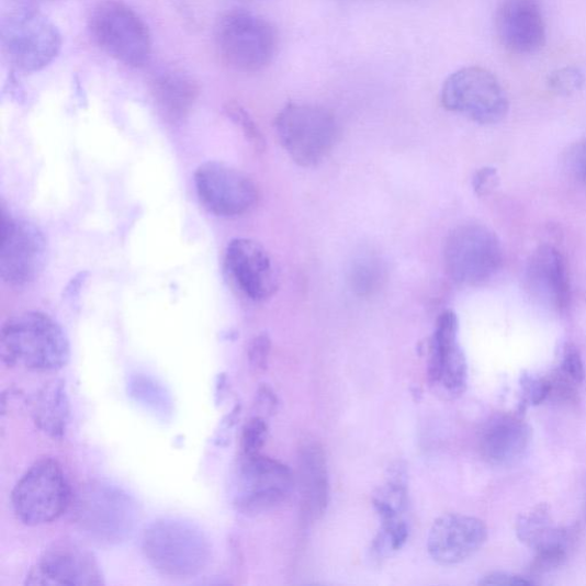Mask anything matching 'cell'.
<instances>
[{
    "instance_id": "obj_1",
    "label": "cell",
    "mask_w": 586,
    "mask_h": 586,
    "mask_svg": "<svg viewBox=\"0 0 586 586\" xmlns=\"http://www.w3.org/2000/svg\"><path fill=\"white\" fill-rule=\"evenodd\" d=\"M0 357L9 367L56 371L67 365L70 343L61 326L41 312H24L8 319L0 334Z\"/></svg>"
},
{
    "instance_id": "obj_2",
    "label": "cell",
    "mask_w": 586,
    "mask_h": 586,
    "mask_svg": "<svg viewBox=\"0 0 586 586\" xmlns=\"http://www.w3.org/2000/svg\"><path fill=\"white\" fill-rule=\"evenodd\" d=\"M143 552L149 565L172 578H192L211 562V544L192 522L166 518L150 523L143 536Z\"/></svg>"
},
{
    "instance_id": "obj_3",
    "label": "cell",
    "mask_w": 586,
    "mask_h": 586,
    "mask_svg": "<svg viewBox=\"0 0 586 586\" xmlns=\"http://www.w3.org/2000/svg\"><path fill=\"white\" fill-rule=\"evenodd\" d=\"M70 508L76 525L89 538L110 545L129 539L142 515L135 498L109 483H92L79 489Z\"/></svg>"
},
{
    "instance_id": "obj_4",
    "label": "cell",
    "mask_w": 586,
    "mask_h": 586,
    "mask_svg": "<svg viewBox=\"0 0 586 586\" xmlns=\"http://www.w3.org/2000/svg\"><path fill=\"white\" fill-rule=\"evenodd\" d=\"M274 127L283 149L304 168L323 164L339 137L335 115L325 106L311 103H288L278 114Z\"/></svg>"
},
{
    "instance_id": "obj_5",
    "label": "cell",
    "mask_w": 586,
    "mask_h": 586,
    "mask_svg": "<svg viewBox=\"0 0 586 586\" xmlns=\"http://www.w3.org/2000/svg\"><path fill=\"white\" fill-rule=\"evenodd\" d=\"M215 42L222 61L230 69L252 74L269 67L278 52L274 25L246 10H234L222 16Z\"/></svg>"
},
{
    "instance_id": "obj_6",
    "label": "cell",
    "mask_w": 586,
    "mask_h": 586,
    "mask_svg": "<svg viewBox=\"0 0 586 586\" xmlns=\"http://www.w3.org/2000/svg\"><path fill=\"white\" fill-rule=\"evenodd\" d=\"M72 493L63 466L44 459L26 471L12 492V508L26 526H42L59 519L69 508Z\"/></svg>"
},
{
    "instance_id": "obj_7",
    "label": "cell",
    "mask_w": 586,
    "mask_h": 586,
    "mask_svg": "<svg viewBox=\"0 0 586 586\" xmlns=\"http://www.w3.org/2000/svg\"><path fill=\"white\" fill-rule=\"evenodd\" d=\"M93 41L106 55L132 68L144 67L151 56L148 26L131 8L117 0L99 4L90 16Z\"/></svg>"
},
{
    "instance_id": "obj_8",
    "label": "cell",
    "mask_w": 586,
    "mask_h": 586,
    "mask_svg": "<svg viewBox=\"0 0 586 586\" xmlns=\"http://www.w3.org/2000/svg\"><path fill=\"white\" fill-rule=\"evenodd\" d=\"M0 40L10 63L19 70L32 74L46 68L63 47L57 26L34 10H20L4 19Z\"/></svg>"
},
{
    "instance_id": "obj_9",
    "label": "cell",
    "mask_w": 586,
    "mask_h": 586,
    "mask_svg": "<svg viewBox=\"0 0 586 586\" xmlns=\"http://www.w3.org/2000/svg\"><path fill=\"white\" fill-rule=\"evenodd\" d=\"M444 109L478 124H496L509 113V99L497 77L482 67H465L451 74L442 87Z\"/></svg>"
},
{
    "instance_id": "obj_10",
    "label": "cell",
    "mask_w": 586,
    "mask_h": 586,
    "mask_svg": "<svg viewBox=\"0 0 586 586\" xmlns=\"http://www.w3.org/2000/svg\"><path fill=\"white\" fill-rule=\"evenodd\" d=\"M295 476L281 462L260 454L243 457L234 478V505L246 516L270 512L286 500Z\"/></svg>"
},
{
    "instance_id": "obj_11",
    "label": "cell",
    "mask_w": 586,
    "mask_h": 586,
    "mask_svg": "<svg viewBox=\"0 0 586 586\" xmlns=\"http://www.w3.org/2000/svg\"><path fill=\"white\" fill-rule=\"evenodd\" d=\"M444 263L452 281L464 285L482 284L500 268L498 238L482 225L459 226L446 239Z\"/></svg>"
},
{
    "instance_id": "obj_12",
    "label": "cell",
    "mask_w": 586,
    "mask_h": 586,
    "mask_svg": "<svg viewBox=\"0 0 586 586\" xmlns=\"http://www.w3.org/2000/svg\"><path fill=\"white\" fill-rule=\"evenodd\" d=\"M195 188L205 209L223 218L246 215L259 198L248 174L221 162L201 166L195 173Z\"/></svg>"
},
{
    "instance_id": "obj_13",
    "label": "cell",
    "mask_w": 586,
    "mask_h": 586,
    "mask_svg": "<svg viewBox=\"0 0 586 586\" xmlns=\"http://www.w3.org/2000/svg\"><path fill=\"white\" fill-rule=\"evenodd\" d=\"M104 578L91 551L71 541L49 545L25 578L33 586H94Z\"/></svg>"
},
{
    "instance_id": "obj_14",
    "label": "cell",
    "mask_w": 586,
    "mask_h": 586,
    "mask_svg": "<svg viewBox=\"0 0 586 586\" xmlns=\"http://www.w3.org/2000/svg\"><path fill=\"white\" fill-rule=\"evenodd\" d=\"M46 259L43 233L33 224L16 221L2 211V247L0 275L12 286L33 282L42 272Z\"/></svg>"
},
{
    "instance_id": "obj_15",
    "label": "cell",
    "mask_w": 586,
    "mask_h": 586,
    "mask_svg": "<svg viewBox=\"0 0 586 586\" xmlns=\"http://www.w3.org/2000/svg\"><path fill=\"white\" fill-rule=\"evenodd\" d=\"M225 271L247 298L262 302L279 288V271L268 250L250 238H235L225 252Z\"/></svg>"
},
{
    "instance_id": "obj_16",
    "label": "cell",
    "mask_w": 586,
    "mask_h": 586,
    "mask_svg": "<svg viewBox=\"0 0 586 586\" xmlns=\"http://www.w3.org/2000/svg\"><path fill=\"white\" fill-rule=\"evenodd\" d=\"M487 538L488 529L483 520L463 515H446L431 527L428 550L439 565H458L481 550Z\"/></svg>"
},
{
    "instance_id": "obj_17",
    "label": "cell",
    "mask_w": 586,
    "mask_h": 586,
    "mask_svg": "<svg viewBox=\"0 0 586 586\" xmlns=\"http://www.w3.org/2000/svg\"><path fill=\"white\" fill-rule=\"evenodd\" d=\"M459 330L458 315L446 311L438 318L430 345L429 379L451 395L462 394L467 383V363Z\"/></svg>"
},
{
    "instance_id": "obj_18",
    "label": "cell",
    "mask_w": 586,
    "mask_h": 586,
    "mask_svg": "<svg viewBox=\"0 0 586 586\" xmlns=\"http://www.w3.org/2000/svg\"><path fill=\"white\" fill-rule=\"evenodd\" d=\"M495 25L502 45L516 55H532L545 44V22L538 0H502Z\"/></svg>"
},
{
    "instance_id": "obj_19",
    "label": "cell",
    "mask_w": 586,
    "mask_h": 586,
    "mask_svg": "<svg viewBox=\"0 0 586 586\" xmlns=\"http://www.w3.org/2000/svg\"><path fill=\"white\" fill-rule=\"evenodd\" d=\"M529 442L530 429L520 416L499 415L486 424L481 451L489 464L511 466L525 457Z\"/></svg>"
},
{
    "instance_id": "obj_20",
    "label": "cell",
    "mask_w": 586,
    "mask_h": 586,
    "mask_svg": "<svg viewBox=\"0 0 586 586\" xmlns=\"http://www.w3.org/2000/svg\"><path fill=\"white\" fill-rule=\"evenodd\" d=\"M527 280L532 293L557 309L566 308L571 284L566 261L556 249L539 248L528 264Z\"/></svg>"
},
{
    "instance_id": "obj_21",
    "label": "cell",
    "mask_w": 586,
    "mask_h": 586,
    "mask_svg": "<svg viewBox=\"0 0 586 586\" xmlns=\"http://www.w3.org/2000/svg\"><path fill=\"white\" fill-rule=\"evenodd\" d=\"M300 485L303 516L309 521L322 519L328 509L330 484L326 452L317 442L301 448Z\"/></svg>"
},
{
    "instance_id": "obj_22",
    "label": "cell",
    "mask_w": 586,
    "mask_h": 586,
    "mask_svg": "<svg viewBox=\"0 0 586 586\" xmlns=\"http://www.w3.org/2000/svg\"><path fill=\"white\" fill-rule=\"evenodd\" d=\"M150 88L159 112L171 122L188 116L200 95L195 79L189 74L173 69L155 75Z\"/></svg>"
},
{
    "instance_id": "obj_23",
    "label": "cell",
    "mask_w": 586,
    "mask_h": 586,
    "mask_svg": "<svg viewBox=\"0 0 586 586\" xmlns=\"http://www.w3.org/2000/svg\"><path fill=\"white\" fill-rule=\"evenodd\" d=\"M32 415L37 428L53 439H61L70 417L69 397L63 382L45 384L34 396Z\"/></svg>"
},
{
    "instance_id": "obj_24",
    "label": "cell",
    "mask_w": 586,
    "mask_h": 586,
    "mask_svg": "<svg viewBox=\"0 0 586 586\" xmlns=\"http://www.w3.org/2000/svg\"><path fill=\"white\" fill-rule=\"evenodd\" d=\"M517 536L526 545L539 550L549 545L571 542V531L554 528L546 505H539L526 516H521L517 522Z\"/></svg>"
},
{
    "instance_id": "obj_25",
    "label": "cell",
    "mask_w": 586,
    "mask_h": 586,
    "mask_svg": "<svg viewBox=\"0 0 586 586\" xmlns=\"http://www.w3.org/2000/svg\"><path fill=\"white\" fill-rule=\"evenodd\" d=\"M127 393L144 409L162 420L171 419L173 399L168 390L147 375H135L127 382Z\"/></svg>"
},
{
    "instance_id": "obj_26",
    "label": "cell",
    "mask_w": 586,
    "mask_h": 586,
    "mask_svg": "<svg viewBox=\"0 0 586 586\" xmlns=\"http://www.w3.org/2000/svg\"><path fill=\"white\" fill-rule=\"evenodd\" d=\"M269 436V426L262 417L251 418L245 426L241 449L243 457H252L260 454V450L263 448L266 440Z\"/></svg>"
},
{
    "instance_id": "obj_27",
    "label": "cell",
    "mask_w": 586,
    "mask_h": 586,
    "mask_svg": "<svg viewBox=\"0 0 586 586\" xmlns=\"http://www.w3.org/2000/svg\"><path fill=\"white\" fill-rule=\"evenodd\" d=\"M567 559V546L563 544L549 545L537 550L534 562L530 566V572L544 574L562 567Z\"/></svg>"
},
{
    "instance_id": "obj_28",
    "label": "cell",
    "mask_w": 586,
    "mask_h": 586,
    "mask_svg": "<svg viewBox=\"0 0 586 586\" xmlns=\"http://www.w3.org/2000/svg\"><path fill=\"white\" fill-rule=\"evenodd\" d=\"M584 82V74L577 67L557 69L549 77L550 88L559 94H572L581 90Z\"/></svg>"
},
{
    "instance_id": "obj_29",
    "label": "cell",
    "mask_w": 586,
    "mask_h": 586,
    "mask_svg": "<svg viewBox=\"0 0 586 586\" xmlns=\"http://www.w3.org/2000/svg\"><path fill=\"white\" fill-rule=\"evenodd\" d=\"M522 404L526 408L528 405L539 406L550 396L551 383L548 380L523 374L521 377Z\"/></svg>"
},
{
    "instance_id": "obj_30",
    "label": "cell",
    "mask_w": 586,
    "mask_h": 586,
    "mask_svg": "<svg viewBox=\"0 0 586 586\" xmlns=\"http://www.w3.org/2000/svg\"><path fill=\"white\" fill-rule=\"evenodd\" d=\"M226 113L237 125L243 127L245 135L256 147H261L263 145L258 126L241 105L229 103L226 106Z\"/></svg>"
},
{
    "instance_id": "obj_31",
    "label": "cell",
    "mask_w": 586,
    "mask_h": 586,
    "mask_svg": "<svg viewBox=\"0 0 586 586\" xmlns=\"http://www.w3.org/2000/svg\"><path fill=\"white\" fill-rule=\"evenodd\" d=\"M271 339L268 335L261 334L252 339L248 350L250 367L256 372H262L269 367L271 353Z\"/></svg>"
},
{
    "instance_id": "obj_32",
    "label": "cell",
    "mask_w": 586,
    "mask_h": 586,
    "mask_svg": "<svg viewBox=\"0 0 586 586\" xmlns=\"http://www.w3.org/2000/svg\"><path fill=\"white\" fill-rule=\"evenodd\" d=\"M562 371L574 384H581L585 379L584 364L574 345L566 346Z\"/></svg>"
},
{
    "instance_id": "obj_33",
    "label": "cell",
    "mask_w": 586,
    "mask_h": 586,
    "mask_svg": "<svg viewBox=\"0 0 586 586\" xmlns=\"http://www.w3.org/2000/svg\"><path fill=\"white\" fill-rule=\"evenodd\" d=\"M481 585H536L538 584L534 579H531L526 576L509 574V573H502V572H495L492 574H488L478 582Z\"/></svg>"
},
{
    "instance_id": "obj_34",
    "label": "cell",
    "mask_w": 586,
    "mask_h": 586,
    "mask_svg": "<svg viewBox=\"0 0 586 586\" xmlns=\"http://www.w3.org/2000/svg\"><path fill=\"white\" fill-rule=\"evenodd\" d=\"M497 180L495 169L485 168L478 171L473 179L475 193L481 196L488 195L496 188Z\"/></svg>"
},
{
    "instance_id": "obj_35",
    "label": "cell",
    "mask_w": 586,
    "mask_h": 586,
    "mask_svg": "<svg viewBox=\"0 0 586 586\" xmlns=\"http://www.w3.org/2000/svg\"><path fill=\"white\" fill-rule=\"evenodd\" d=\"M257 403L261 408L272 412L278 404V399L270 387L261 386L258 391Z\"/></svg>"
},
{
    "instance_id": "obj_36",
    "label": "cell",
    "mask_w": 586,
    "mask_h": 586,
    "mask_svg": "<svg viewBox=\"0 0 586 586\" xmlns=\"http://www.w3.org/2000/svg\"><path fill=\"white\" fill-rule=\"evenodd\" d=\"M227 385H228V382H227V377L226 375H219L218 377V382H217V403H222L224 397H225V393H226V388H227Z\"/></svg>"
},
{
    "instance_id": "obj_37",
    "label": "cell",
    "mask_w": 586,
    "mask_h": 586,
    "mask_svg": "<svg viewBox=\"0 0 586 586\" xmlns=\"http://www.w3.org/2000/svg\"><path fill=\"white\" fill-rule=\"evenodd\" d=\"M41 2H53V0H41Z\"/></svg>"
}]
</instances>
